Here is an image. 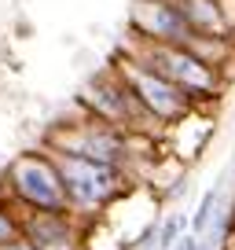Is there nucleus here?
Returning <instances> with one entry per match:
<instances>
[{"mask_svg": "<svg viewBox=\"0 0 235 250\" xmlns=\"http://www.w3.org/2000/svg\"><path fill=\"white\" fill-rule=\"evenodd\" d=\"M118 52H125L133 59H140L143 66L158 70L180 92H188L195 107H206L224 92V70H217L213 62H206L202 55H195L184 44H162V41H143L136 33H129Z\"/></svg>", "mask_w": 235, "mask_h": 250, "instance_id": "nucleus-1", "label": "nucleus"}, {"mask_svg": "<svg viewBox=\"0 0 235 250\" xmlns=\"http://www.w3.org/2000/svg\"><path fill=\"white\" fill-rule=\"evenodd\" d=\"M133 140L136 136L121 133V129H114V125L99 122V118H92L88 110L78 107V114H63L48 129L44 147L55 151V155H78V158H92V162H107L129 173Z\"/></svg>", "mask_w": 235, "mask_h": 250, "instance_id": "nucleus-2", "label": "nucleus"}, {"mask_svg": "<svg viewBox=\"0 0 235 250\" xmlns=\"http://www.w3.org/2000/svg\"><path fill=\"white\" fill-rule=\"evenodd\" d=\"M55 166L66 188V210L78 213L81 221H96L99 213H107L125 191V169H118V166L78 155H55Z\"/></svg>", "mask_w": 235, "mask_h": 250, "instance_id": "nucleus-3", "label": "nucleus"}, {"mask_svg": "<svg viewBox=\"0 0 235 250\" xmlns=\"http://www.w3.org/2000/svg\"><path fill=\"white\" fill-rule=\"evenodd\" d=\"M78 107L88 110L92 118H99V122L121 129V133H129V136L158 133V125L151 122V114L136 103V96L129 92L121 74L114 70V62H107L103 70H96L92 78L85 81V88H81V96H78Z\"/></svg>", "mask_w": 235, "mask_h": 250, "instance_id": "nucleus-4", "label": "nucleus"}, {"mask_svg": "<svg viewBox=\"0 0 235 250\" xmlns=\"http://www.w3.org/2000/svg\"><path fill=\"white\" fill-rule=\"evenodd\" d=\"M0 195H8L19 210H66V188L55 166V155L44 144L22 151L4 173Z\"/></svg>", "mask_w": 235, "mask_h": 250, "instance_id": "nucleus-5", "label": "nucleus"}, {"mask_svg": "<svg viewBox=\"0 0 235 250\" xmlns=\"http://www.w3.org/2000/svg\"><path fill=\"white\" fill-rule=\"evenodd\" d=\"M110 62H114V70L121 74V81L129 85V92L136 96V103L151 114V122H155L158 129H169V125H176L180 118H188L191 110H198L188 92H180L173 81H165L158 70L143 66L140 59L118 52Z\"/></svg>", "mask_w": 235, "mask_h": 250, "instance_id": "nucleus-6", "label": "nucleus"}, {"mask_svg": "<svg viewBox=\"0 0 235 250\" xmlns=\"http://www.w3.org/2000/svg\"><path fill=\"white\" fill-rule=\"evenodd\" d=\"M70 210H22V235L37 250H85V228Z\"/></svg>", "mask_w": 235, "mask_h": 250, "instance_id": "nucleus-7", "label": "nucleus"}, {"mask_svg": "<svg viewBox=\"0 0 235 250\" xmlns=\"http://www.w3.org/2000/svg\"><path fill=\"white\" fill-rule=\"evenodd\" d=\"M180 11V19L198 33L210 37H232V19H228L224 0H169Z\"/></svg>", "mask_w": 235, "mask_h": 250, "instance_id": "nucleus-8", "label": "nucleus"}, {"mask_svg": "<svg viewBox=\"0 0 235 250\" xmlns=\"http://www.w3.org/2000/svg\"><path fill=\"white\" fill-rule=\"evenodd\" d=\"M188 232H191V213L180 210V206H173L169 213H162V217L155 221V247L165 250V247H173V243H180Z\"/></svg>", "mask_w": 235, "mask_h": 250, "instance_id": "nucleus-9", "label": "nucleus"}, {"mask_svg": "<svg viewBox=\"0 0 235 250\" xmlns=\"http://www.w3.org/2000/svg\"><path fill=\"white\" fill-rule=\"evenodd\" d=\"M22 235V210L11 203L8 195H0V247Z\"/></svg>", "mask_w": 235, "mask_h": 250, "instance_id": "nucleus-10", "label": "nucleus"}, {"mask_svg": "<svg viewBox=\"0 0 235 250\" xmlns=\"http://www.w3.org/2000/svg\"><path fill=\"white\" fill-rule=\"evenodd\" d=\"M0 250H37V247H33V243L26 239V235H15V239H11V243H4Z\"/></svg>", "mask_w": 235, "mask_h": 250, "instance_id": "nucleus-11", "label": "nucleus"}, {"mask_svg": "<svg viewBox=\"0 0 235 250\" xmlns=\"http://www.w3.org/2000/svg\"><path fill=\"white\" fill-rule=\"evenodd\" d=\"M165 250H195V243H191V232L184 235L180 243H173V247H165Z\"/></svg>", "mask_w": 235, "mask_h": 250, "instance_id": "nucleus-12", "label": "nucleus"}]
</instances>
